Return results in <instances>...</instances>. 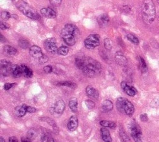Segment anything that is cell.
<instances>
[{
    "label": "cell",
    "instance_id": "obj_42",
    "mask_svg": "<svg viewBox=\"0 0 159 142\" xmlns=\"http://www.w3.org/2000/svg\"><path fill=\"white\" fill-rule=\"evenodd\" d=\"M14 85H15V84L6 83V84H5V86H4L5 90H9L10 89H11V88H12Z\"/></svg>",
    "mask_w": 159,
    "mask_h": 142
},
{
    "label": "cell",
    "instance_id": "obj_25",
    "mask_svg": "<svg viewBox=\"0 0 159 142\" xmlns=\"http://www.w3.org/2000/svg\"><path fill=\"white\" fill-rule=\"evenodd\" d=\"M124 97H119L117 98L116 102V107L117 110L123 113H124Z\"/></svg>",
    "mask_w": 159,
    "mask_h": 142
},
{
    "label": "cell",
    "instance_id": "obj_18",
    "mask_svg": "<svg viewBox=\"0 0 159 142\" xmlns=\"http://www.w3.org/2000/svg\"><path fill=\"white\" fill-rule=\"evenodd\" d=\"M11 74L13 75L14 77H19L23 75L22 72V69L21 66L17 65H13L11 67Z\"/></svg>",
    "mask_w": 159,
    "mask_h": 142
},
{
    "label": "cell",
    "instance_id": "obj_15",
    "mask_svg": "<svg viewBox=\"0 0 159 142\" xmlns=\"http://www.w3.org/2000/svg\"><path fill=\"white\" fill-rule=\"evenodd\" d=\"M78 125V118L75 116H72L68 122V129L70 131H74L76 129Z\"/></svg>",
    "mask_w": 159,
    "mask_h": 142
},
{
    "label": "cell",
    "instance_id": "obj_3",
    "mask_svg": "<svg viewBox=\"0 0 159 142\" xmlns=\"http://www.w3.org/2000/svg\"><path fill=\"white\" fill-rule=\"evenodd\" d=\"M142 14L144 21L147 24L152 23L156 16L155 5L152 0H144L142 6Z\"/></svg>",
    "mask_w": 159,
    "mask_h": 142
},
{
    "label": "cell",
    "instance_id": "obj_13",
    "mask_svg": "<svg viewBox=\"0 0 159 142\" xmlns=\"http://www.w3.org/2000/svg\"><path fill=\"white\" fill-rule=\"evenodd\" d=\"M115 59L116 63L121 66H124L127 64V59L123 54L121 52H117L115 55Z\"/></svg>",
    "mask_w": 159,
    "mask_h": 142
},
{
    "label": "cell",
    "instance_id": "obj_39",
    "mask_svg": "<svg viewBox=\"0 0 159 142\" xmlns=\"http://www.w3.org/2000/svg\"><path fill=\"white\" fill-rule=\"evenodd\" d=\"M50 3L54 6H58L61 5L62 0H49Z\"/></svg>",
    "mask_w": 159,
    "mask_h": 142
},
{
    "label": "cell",
    "instance_id": "obj_22",
    "mask_svg": "<svg viewBox=\"0 0 159 142\" xmlns=\"http://www.w3.org/2000/svg\"><path fill=\"white\" fill-rule=\"evenodd\" d=\"M21 69H22V72H23V75L27 77V78H31L33 75V72L27 66L24 64L21 65Z\"/></svg>",
    "mask_w": 159,
    "mask_h": 142
},
{
    "label": "cell",
    "instance_id": "obj_23",
    "mask_svg": "<svg viewBox=\"0 0 159 142\" xmlns=\"http://www.w3.org/2000/svg\"><path fill=\"white\" fill-rule=\"evenodd\" d=\"M113 108V104L111 101L109 100H105L102 105V110L105 112H108L111 111Z\"/></svg>",
    "mask_w": 159,
    "mask_h": 142
},
{
    "label": "cell",
    "instance_id": "obj_28",
    "mask_svg": "<svg viewBox=\"0 0 159 142\" xmlns=\"http://www.w3.org/2000/svg\"><path fill=\"white\" fill-rule=\"evenodd\" d=\"M139 62H140V67H141V72L143 73V74H145L147 72V65H146V63L145 62L144 59L140 57H139Z\"/></svg>",
    "mask_w": 159,
    "mask_h": 142
},
{
    "label": "cell",
    "instance_id": "obj_24",
    "mask_svg": "<svg viewBox=\"0 0 159 142\" xmlns=\"http://www.w3.org/2000/svg\"><path fill=\"white\" fill-rule=\"evenodd\" d=\"M77 106H78V102H77V99L76 98H72L70 100L68 106L72 112H77Z\"/></svg>",
    "mask_w": 159,
    "mask_h": 142
},
{
    "label": "cell",
    "instance_id": "obj_37",
    "mask_svg": "<svg viewBox=\"0 0 159 142\" xmlns=\"http://www.w3.org/2000/svg\"><path fill=\"white\" fill-rule=\"evenodd\" d=\"M49 60V58L46 55H43L41 58L39 59V63L41 64H44L45 63H46Z\"/></svg>",
    "mask_w": 159,
    "mask_h": 142
},
{
    "label": "cell",
    "instance_id": "obj_44",
    "mask_svg": "<svg viewBox=\"0 0 159 142\" xmlns=\"http://www.w3.org/2000/svg\"><path fill=\"white\" fill-rule=\"evenodd\" d=\"M36 111V109L33 107H27V112L29 113H34Z\"/></svg>",
    "mask_w": 159,
    "mask_h": 142
},
{
    "label": "cell",
    "instance_id": "obj_31",
    "mask_svg": "<svg viewBox=\"0 0 159 142\" xmlns=\"http://www.w3.org/2000/svg\"><path fill=\"white\" fill-rule=\"evenodd\" d=\"M19 45L23 49H27L29 46V43L26 39H20L19 40Z\"/></svg>",
    "mask_w": 159,
    "mask_h": 142
},
{
    "label": "cell",
    "instance_id": "obj_4",
    "mask_svg": "<svg viewBox=\"0 0 159 142\" xmlns=\"http://www.w3.org/2000/svg\"><path fill=\"white\" fill-rule=\"evenodd\" d=\"M16 6L20 11L23 13V14H24L28 17L34 20L38 19L39 18V14L37 13L36 10H35V9H34L24 1H23V0L18 1L16 3Z\"/></svg>",
    "mask_w": 159,
    "mask_h": 142
},
{
    "label": "cell",
    "instance_id": "obj_6",
    "mask_svg": "<svg viewBox=\"0 0 159 142\" xmlns=\"http://www.w3.org/2000/svg\"><path fill=\"white\" fill-rule=\"evenodd\" d=\"M131 132L135 142H142V131L138 124L133 123L131 125Z\"/></svg>",
    "mask_w": 159,
    "mask_h": 142
},
{
    "label": "cell",
    "instance_id": "obj_45",
    "mask_svg": "<svg viewBox=\"0 0 159 142\" xmlns=\"http://www.w3.org/2000/svg\"><path fill=\"white\" fill-rule=\"evenodd\" d=\"M9 142H18V140L16 136H11L9 139Z\"/></svg>",
    "mask_w": 159,
    "mask_h": 142
},
{
    "label": "cell",
    "instance_id": "obj_9",
    "mask_svg": "<svg viewBox=\"0 0 159 142\" xmlns=\"http://www.w3.org/2000/svg\"><path fill=\"white\" fill-rule=\"evenodd\" d=\"M121 86L126 94L129 96L134 97L137 94V90L134 87L130 86L128 83L125 82V81H123V82L121 83Z\"/></svg>",
    "mask_w": 159,
    "mask_h": 142
},
{
    "label": "cell",
    "instance_id": "obj_11",
    "mask_svg": "<svg viewBox=\"0 0 159 142\" xmlns=\"http://www.w3.org/2000/svg\"><path fill=\"white\" fill-rule=\"evenodd\" d=\"M124 112L128 115H132L134 112V107L133 104L128 99L124 98Z\"/></svg>",
    "mask_w": 159,
    "mask_h": 142
},
{
    "label": "cell",
    "instance_id": "obj_47",
    "mask_svg": "<svg viewBox=\"0 0 159 142\" xmlns=\"http://www.w3.org/2000/svg\"><path fill=\"white\" fill-rule=\"evenodd\" d=\"M1 41H2V42H5V41H6V38L3 36V34H1Z\"/></svg>",
    "mask_w": 159,
    "mask_h": 142
},
{
    "label": "cell",
    "instance_id": "obj_51",
    "mask_svg": "<svg viewBox=\"0 0 159 142\" xmlns=\"http://www.w3.org/2000/svg\"><path fill=\"white\" fill-rule=\"evenodd\" d=\"M158 19H159V14H158Z\"/></svg>",
    "mask_w": 159,
    "mask_h": 142
},
{
    "label": "cell",
    "instance_id": "obj_48",
    "mask_svg": "<svg viewBox=\"0 0 159 142\" xmlns=\"http://www.w3.org/2000/svg\"><path fill=\"white\" fill-rule=\"evenodd\" d=\"M11 17H13L15 19H17L18 18V17H17V16L16 14H11Z\"/></svg>",
    "mask_w": 159,
    "mask_h": 142
},
{
    "label": "cell",
    "instance_id": "obj_10",
    "mask_svg": "<svg viewBox=\"0 0 159 142\" xmlns=\"http://www.w3.org/2000/svg\"><path fill=\"white\" fill-rule=\"evenodd\" d=\"M29 53L32 57L37 59L38 60L44 55L41 49L37 46H31L30 48Z\"/></svg>",
    "mask_w": 159,
    "mask_h": 142
},
{
    "label": "cell",
    "instance_id": "obj_34",
    "mask_svg": "<svg viewBox=\"0 0 159 142\" xmlns=\"http://www.w3.org/2000/svg\"><path fill=\"white\" fill-rule=\"evenodd\" d=\"M58 85L62 86H66V87H71V88H74L76 86L75 84L71 83V82H68V81H66V82L59 83Z\"/></svg>",
    "mask_w": 159,
    "mask_h": 142
},
{
    "label": "cell",
    "instance_id": "obj_2",
    "mask_svg": "<svg viewBox=\"0 0 159 142\" xmlns=\"http://www.w3.org/2000/svg\"><path fill=\"white\" fill-rule=\"evenodd\" d=\"M78 34V28L75 25L67 24L62 30L61 37L67 45L72 46L76 43Z\"/></svg>",
    "mask_w": 159,
    "mask_h": 142
},
{
    "label": "cell",
    "instance_id": "obj_40",
    "mask_svg": "<svg viewBox=\"0 0 159 142\" xmlns=\"http://www.w3.org/2000/svg\"><path fill=\"white\" fill-rule=\"evenodd\" d=\"M44 72L46 73H47V74L51 73L52 72V71H53V68L50 66H46L44 68Z\"/></svg>",
    "mask_w": 159,
    "mask_h": 142
},
{
    "label": "cell",
    "instance_id": "obj_43",
    "mask_svg": "<svg viewBox=\"0 0 159 142\" xmlns=\"http://www.w3.org/2000/svg\"><path fill=\"white\" fill-rule=\"evenodd\" d=\"M141 120L144 121V122H146V121H148V117H147V115L144 113V114H142L141 115Z\"/></svg>",
    "mask_w": 159,
    "mask_h": 142
},
{
    "label": "cell",
    "instance_id": "obj_35",
    "mask_svg": "<svg viewBox=\"0 0 159 142\" xmlns=\"http://www.w3.org/2000/svg\"><path fill=\"white\" fill-rule=\"evenodd\" d=\"M1 17L4 20H8L11 17V14L8 11H3L1 13Z\"/></svg>",
    "mask_w": 159,
    "mask_h": 142
},
{
    "label": "cell",
    "instance_id": "obj_50",
    "mask_svg": "<svg viewBox=\"0 0 159 142\" xmlns=\"http://www.w3.org/2000/svg\"><path fill=\"white\" fill-rule=\"evenodd\" d=\"M157 2H158V3L159 4V0H157Z\"/></svg>",
    "mask_w": 159,
    "mask_h": 142
},
{
    "label": "cell",
    "instance_id": "obj_17",
    "mask_svg": "<svg viewBox=\"0 0 159 142\" xmlns=\"http://www.w3.org/2000/svg\"><path fill=\"white\" fill-rule=\"evenodd\" d=\"M101 135L102 139L105 142H112V138L109 132L106 127H103L101 129Z\"/></svg>",
    "mask_w": 159,
    "mask_h": 142
},
{
    "label": "cell",
    "instance_id": "obj_7",
    "mask_svg": "<svg viewBox=\"0 0 159 142\" xmlns=\"http://www.w3.org/2000/svg\"><path fill=\"white\" fill-rule=\"evenodd\" d=\"M44 47L49 52L52 54H55L58 51L56 39L54 37L48 38L45 40Z\"/></svg>",
    "mask_w": 159,
    "mask_h": 142
},
{
    "label": "cell",
    "instance_id": "obj_38",
    "mask_svg": "<svg viewBox=\"0 0 159 142\" xmlns=\"http://www.w3.org/2000/svg\"><path fill=\"white\" fill-rule=\"evenodd\" d=\"M85 104L87 105L88 109H93L95 106L94 102H93L91 100H87L85 101Z\"/></svg>",
    "mask_w": 159,
    "mask_h": 142
},
{
    "label": "cell",
    "instance_id": "obj_29",
    "mask_svg": "<svg viewBox=\"0 0 159 142\" xmlns=\"http://www.w3.org/2000/svg\"><path fill=\"white\" fill-rule=\"evenodd\" d=\"M127 38L129 40L131 43H132L133 44L137 45L139 43V40L138 39V38L137 37H135L134 35L132 34H129L127 35Z\"/></svg>",
    "mask_w": 159,
    "mask_h": 142
},
{
    "label": "cell",
    "instance_id": "obj_46",
    "mask_svg": "<svg viewBox=\"0 0 159 142\" xmlns=\"http://www.w3.org/2000/svg\"><path fill=\"white\" fill-rule=\"evenodd\" d=\"M31 141L26 136V137H23L21 138V142H31Z\"/></svg>",
    "mask_w": 159,
    "mask_h": 142
},
{
    "label": "cell",
    "instance_id": "obj_19",
    "mask_svg": "<svg viewBox=\"0 0 159 142\" xmlns=\"http://www.w3.org/2000/svg\"><path fill=\"white\" fill-rule=\"evenodd\" d=\"M27 107L26 105L23 104L21 106H18L17 107H16L15 109V114L19 117H21L25 115L26 113L28 112H27Z\"/></svg>",
    "mask_w": 159,
    "mask_h": 142
},
{
    "label": "cell",
    "instance_id": "obj_20",
    "mask_svg": "<svg viewBox=\"0 0 159 142\" xmlns=\"http://www.w3.org/2000/svg\"><path fill=\"white\" fill-rule=\"evenodd\" d=\"M86 92L87 95L91 98L97 99L99 97L98 92L91 86H88L86 88Z\"/></svg>",
    "mask_w": 159,
    "mask_h": 142
},
{
    "label": "cell",
    "instance_id": "obj_5",
    "mask_svg": "<svg viewBox=\"0 0 159 142\" xmlns=\"http://www.w3.org/2000/svg\"><path fill=\"white\" fill-rule=\"evenodd\" d=\"M84 43L87 49H93L100 44V36L97 34H92L87 37Z\"/></svg>",
    "mask_w": 159,
    "mask_h": 142
},
{
    "label": "cell",
    "instance_id": "obj_21",
    "mask_svg": "<svg viewBox=\"0 0 159 142\" xmlns=\"http://www.w3.org/2000/svg\"><path fill=\"white\" fill-rule=\"evenodd\" d=\"M3 52L6 55L9 56H15L17 52L16 49H15L14 48L10 46H4L3 47Z\"/></svg>",
    "mask_w": 159,
    "mask_h": 142
},
{
    "label": "cell",
    "instance_id": "obj_26",
    "mask_svg": "<svg viewBox=\"0 0 159 142\" xmlns=\"http://www.w3.org/2000/svg\"><path fill=\"white\" fill-rule=\"evenodd\" d=\"M100 125L102 127H109V128H115L116 127V124L114 122L110 121H107V120H102L100 121Z\"/></svg>",
    "mask_w": 159,
    "mask_h": 142
},
{
    "label": "cell",
    "instance_id": "obj_49",
    "mask_svg": "<svg viewBox=\"0 0 159 142\" xmlns=\"http://www.w3.org/2000/svg\"><path fill=\"white\" fill-rule=\"evenodd\" d=\"M0 142H5V140L3 137H1L0 138Z\"/></svg>",
    "mask_w": 159,
    "mask_h": 142
},
{
    "label": "cell",
    "instance_id": "obj_12",
    "mask_svg": "<svg viewBox=\"0 0 159 142\" xmlns=\"http://www.w3.org/2000/svg\"><path fill=\"white\" fill-rule=\"evenodd\" d=\"M97 21L99 26L105 27L108 24L109 21V17L108 14H102L98 17Z\"/></svg>",
    "mask_w": 159,
    "mask_h": 142
},
{
    "label": "cell",
    "instance_id": "obj_32",
    "mask_svg": "<svg viewBox=\"0 0 159 142\" xmlns=\"http://www.w3.org/2000/svg\"><path fill=\"white\" fill-rule=\"evenodd\" d=\"M119 135H120V136L124 142H129L130 141L129 136L123 129H121L119 132Z\"/></svg>",
    "mask_w": 159,
    "mask_h": 142
},
{
    "label": "cell",
    "instance_id": "obj_8",
    "mask_svg": "<svg viewBox=\"0 0 159 142\" xmlns=\"http://www.w3.org/2000/svg\"><path fill=\"white\" fill-rule=\"evenodd\" d=\"M12 64L11 62L9 60L3 59L1 61V64H0V67H1V73L3 75L6 76L8 75L11 73Z\"/></svg>",
    "mask_w": 159,
    "mask_h": 142
},
{
    "label": "cell",
    "instance_id": "obj_14",
    "mask_svg": "<svg viewBox=\"0 0 159 142\" xmlns=\"http://www.w3.org/2000/svg\"><path fill=\"white\" fill-rule=\"evenodd\" d=\"M41 14L47 18H55L56 17V12L50 8H43L41 10Z\"/></svg>",
    "mask_w": 159,
    "mask_h": 142
},
{
    "label": "cell",
    "instance_id": "obj_41",
    "mask_svg": "<svg viewBox=\"0 0 159 142\" xmlns=\"http://www.w3.org/2000/svg\"><path fill=\"white\" fill-rule=\"evenodd\" d=\"M9 28V26L8 25V24H7L6 23H3V22L0 23V28H1L2 29H8Z\"/></svg>",
    "mask_w": 159,
    "mask_h": 142
},
{
    "label": "cell",
    "instance_id": "obj_33",
    "mask_svg": "<svg viewBox=\"0 0 159 142\" xmlns=\"http://www.w3.org/2000/svg\"><path fill=\"white\" fill-rule=\"evenodd\" d=\"M104 46H105V48L106 49L111 50L112 49V46H113L111 40L109 39H108V38L105 39V40H104Z\"/></svg>",
    "mask_w": 159,
    "mask_h": 142
},
{
    "label": "cell",
    "instance_id": "obj_36",
    "mask_svg": "<svg viewBox=\"0 0 159 142\" xmlns=\"http://www.w3.org/2000/svg\"><path fill=\"white\" fill-rule=\"evenodd\" d=\"M42 142H55V141L50 136L44 135L42 137Z\"/></svg>",
    "mask_w": 159,
    "mask_h": 142
},
{
    "label": "cell",
    "instance_id": "obj_27",
    "mask_svg": "<svg viewBox=\"0 0 159 142\" xmlns=\"http://www.w3.org/2000/svg\"><path fill=\"white\" fill-rule=\"evenodd\" d=\"M37 135V132L35 129H31L30 130H28V134H27V137L31 140H33L35 138V137Z\"/></svg>",
    "mask_w": 159,
    "mask_h": 142
},
{
    "label": "cell",
    "instance_id": "obj_30",
    "mask_svg": "<svg viewBox=\"0 0 159 142\" xmlns=\"http://www.w3.org/2000/svg\"><path fill=\"white\" fill-rule=\"evenodd\" d=\"M69 49L66 46H61L58 49L57 52L62 56H66L68 53Z\"/></svg>",
    "mask_w": 159,
    "mask_h": 142
},
{
    "label": "cell",
    "instance_id": "obj_1",
    "mask_svg": "<svg viewBox=\"0 0 159 142\" xmlns=\"http://www.w3.org/2000/svg\"><path fill=\"white\" fill-rule=\"evenodd\" d=\"M75 64L77 67L81 69L88 77H93L101 72L102 66L97 60L90 58H76Z\"/></svg>",
    "mask_w": 159,
    "mask_h": 142
},
{
    "label": "cell",
    "instance_id": "obj_16",
    "mask_svg": "<svg viewBox=\"0 0 159 142\" xmlns=\"http://www.w3.org/2000/svg\"><path fill=\"white\" fill-rule=\"evenodd\" d=\"M65 109V104L62 100H60L56 102L54 106V111L57 113H62Z\"/></svg>",
    "mask_w": 159,
    "mask_h": 142
}]
</instances>
